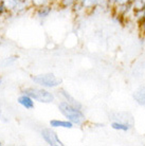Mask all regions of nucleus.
<instances>
[{
  "mask_svg": "<svg viewBox=\"0 0 145 146\" xmlns=\"http://www.w3.org/2000/svg\"><path fill=\"white\" fill-rule=\"evenodd\" d=\"M0 114H1V109H0Z\"/></svg>",
  "mask_w": 145,
  "mask_h": 146,
  "instance_id": "aec40b11",
  "label": "nucleus"
},
{
  "mask_svg": "<svg viewBox=\"0 0 145 146\" xmlns=\"http://www.w3.org/2000/svg\"><path fill=\"white\" fill-rule=\"evenodd\" d=\"M1 85H2V78L0 77V86H1Z\"/></svg>",
  "mask_w": 145,
  "mask_h": 146,
  "instance_id": "a211bd4d",
  "label": "nucleus"
},
{
  "mask_svg": "<svg viewBox=\"0 0 145 146\" xmlns=\"http://www.w3.org/2000/svg\"><path fill=\"white\" fill-rule=\"evenodd\" d=\"M52 128H65V129H72L74 127V124L69 120H59V119H52L49 122Z\"/></svg>",
  "mask_w": 145,
  "mask_h": 146,
  "instance_id": "0eeeda50",
  "label": "nucleus"
},
{
  "mask_svg": "<svg viewBox=\"0 0 145 146\" xmlns=\"http://www.w3.org/2000/svg\"><path fill=\"white\" fill-rule=\"evenodd\" d=\"M58 95L61 96V99H62L63 101H66V102H68V103H70V104L74 105V106L78 107V108H80V109H83V105H82L76 99H74L72 95L70 94L67 90H65V89L61 88V89L58 90Z\"/></svg>",
  "mask_w": 145,
  "mask_h": 146,
  "instance_id": "423d86ee",
  "label": "nucleus"
},
{
  "mask_svg": "<svg viewBox=\"0 0 145 146\" xmlns=\"http://www.w3.org/2000/svg\"><path fill=\"white\" fill-rule=\"evenodd\" d=\"M52 12V4H45L39 7H35V16L39 19H46Z\"/></svg>",
  "mask_w": 145,
  "mask_h": 146,
  "instance_id": "6e6552de",
  "label": "nucleus"
},
{
  "mask_svg": "<svg viewBox=\"0 0 145 146\" xmlns=\"http://www.w3.org/2000/svg\"><path fill=\"white\" fill-rule=\"evenodd\" d=\"M14 1H16L18 3V2H22V1H25V0H14Z\"/></svg>",
  "mask_w": 145,
  "mask_h": 146,
  "instance_id": "f3484780",
  "label": "nucleus"
},
{
  "mask_svg": "<svg viewBox=\"0 0 145 146\" xmlns=\"http://www.w3.org/2000/svg\"><path fill=\"white\" fill-rule=\"evenodd\" d=\"M17 103L19 105L27 110H32L35 108V101L25 93H21L17 98Z\"/></svg>",
  "mask_w": 145,
  "mask_h": 146,
  "instance_id": "39448f33",
  "label": "nucleus"
},
{
  "mask_svg": "<svg viewBox=\"0 0 145 146\" xmlns=\"http://www.w3.org/2000/svg\"><path fill=\"white\" fill-rule=\"evenodd\" d=\"M17 58H18V57H17L16 55L5 57V58L2 60V62H1V66L3 67V68H5V67H9V66H12V65H13V64L17 60Z\"/></svg>",
  "mask_w": 145,
  "mask_h": 146,
  "instance_id": "f8f14e48",
  "label": "nucleus"
},
{
  "mask_svg": "<svg viewBox=\"0 0 145 146\" xmlns=\"http://www.w3.org/2000/svg\"><path fill=\"white\" fill-rule=\"evenodd\" d=\"M31 80L35 85L46 89H55L62 84V80L58 78L54 73H41L37 75H32Z\"/></svg>",
  "mask_w": 145,
  "mask_h": 146,
  "instance_id": "7ed1b4c3",
  "label": "nucleus"
},
{
  "mask_svg": "<svg viewBox=\"0 0 145 146\" xmlns=\"http://www.w3.org/2000/svg\"><path fill=\"white\" fill-rule=\"evenodd\" d=\"M58 110L67 120L72 122L74 126H83L86 123V117L83 110L66 101L62 100L58 103Z\"/></svg>",
  "mask_w": 145,
  "mask_h": 146,
  "instance_id": "f257e3e1",
  "label": "nucleus"
},
{
  "mask_svg": "<svg viewBox=\"0 0 145 146\" xmlns=\"http://www.w3.org/2000/svg\"><path fill=\"white\" fill-rule=\"evenodd\" d=\"M4 13H7V10H5L3 3H2V2H0V16H2Z\"/></svg>",
  "mask_w": 145,
  "mask_h": 146,
  "instance_id": "dca6fc26",
  "label": "nucleus"
},
{
  "mask_svg": "<svg viewBox=\"0 0 145 146\" xmlns=\"http://www.w3.org/2000/svg\"><path fill=\"white\" fill-rule=\"evenodd\" d=\"M40 135L44 140L45 142L47 143L48 145L50 146H63L64 143L59 137H58L57 132L53 130L52 127H47V128H43L40 130Z\"/></svg>",
  "mask_w": 145,
  "mask_h": 146,
  "instance_id": "20e7f679",
  "label": "nucleus"
},
{
  "mask_svg": "<svg viewBox=\"0 0 145 146\" xmlns=\"http://www.w3.org/2000/svg\"><path fill=\"white\" fill-rule=\"evenodd\" d=\"M77 1H78V0H61L59 5H61L62 7L68 9V7H72Z\"/></svg>",
  "mask_w": 145,
  "mask_h": 146,
  "instance_id": "4468645a",
  "label": "nucleus"
},
{
  "mask_svg": "<svg viewBox=\"0 0 145 146\" xmlns=\"http://www.w3.org/2000/svg\"><path fill=\"white\" fill-rule=\"evenodd\" d=\"M1 145H2V143H1V141H0V146H1Z\"/></svg>",
  "mask_w": 145,
  "mask_h": 146,
  "instance_id": "6ab92c4d",
  "label": "nucleus"
},
{
  "mask_svg": "<svg viewBox=\"0 0 145 146\" xmlns=\"http://www.w3.org/2000/svg\"><path fill=\"white\" fill-rule=\"evenodd\" d=\"M139 26H140V29H141V32L142 33L145 34V17L142 19L141 21L139 22Z\"/></svg>",
  "mask_w": 145,
  "mask_h": 146,
  "instance_id": "2eb2a0df",
  "label": "nucleus"
},
{
  "mask_svg": "<svg viewBox=\"0 0 145 146\" xmlns=\"http://www.w3.org/2000/svg\"><path fill=\"white\" fill-rule=\"evenodd\" d=\"M85 10H91L96 7V0H78Z\"/></svg>",
  "mask_w": 145,
  "mask_h": 146,
  "instance_id": "9b49d317",
  "label": "nucleus"
},
{
  "mask_svg": "<svg viewBox=\"0 0 145 146\" xmlns=\"http://www.w3.org/2000/svg\"><path fill=\"white\" fill-rule=\"evenodd\" d=\"M30 1H31L33 7H39L41 5H45V4L51 3L53 0H30Z\"/></svg>",
  "mask_w": 145,
  "mask_h": 146,
  "instance_id": "ddd939ff",
  "label": "nucleus"
},
{
  "mask_svg": "<svg viewBox=\"0 0 145 146\" xmlns=\"http://www.w3.org/2000/svg\"><path fill=\"white\" fill-rule=\"evenodd\" d=\"M111 128L118 131H128L132 127V123H127V122H121V121H112L110 124Z\"/></svg>",
  "mask_w": 145,
  "mask_h": 146,
  "instance_id": "1a4fd4ad",
  "label": "nucleus"
},
{
  "mask_svg": "<svg viewBox=\"0 0 145 146\" xmlns=\"http://www.w3.org/2000/svg\"><path fill=\"white\" fill-rule=\"evenodd\" d=\"M21 93H25L31 96L35 102L43 104H50L55 101V95L49 89L43 87H25L21 90Z\"/></svg>",
  "mask_w": 145,
  "mask_h": 146,
  "instance_id": "f03ea898",
  "label": "nucleus"
},
{
  "mask_svg": "<svg viewBox=\"0 0 145 146\" xmlns=\"http://www.w3.org/2000/svg\"><path fill=\"white\" fill-rule=\"evenodd\" d=\"M134 100L141 106H145V87H139L134 92Z\"/></svg>",
  "mask_w": 145,
  "mask_h": 146,
  "instance_id": "9d476101",
  "label": "nucleus"
}]
</instances>
